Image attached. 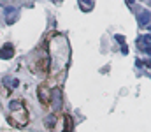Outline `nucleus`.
<instances>
[{
    "instance_id": "1",
    "label": "nucleus",
    "mask_w": 151,
    "mask_h": 132,
    "mask_svg": "<svg viewBox=\"0 0 151 132\" xmlns=\"http://www.w3.org/2000/svg\"><path fill=\"white\" fill-rule=\"evenodd\" d=\"M51 63H53V69L55 71H60L65 67L67 63V56H69V48H67V41L63 37H55L51 41Z\"/></svg>"
},
{
    "instance_id": "2",
    "label": "nucleus",
    "mask_w": 151,
    "mask_h": 132,
    "mask_svg": "<svg viewBox=\"0 0 151 132\" xmlns=\"http://www.w3.org/2000/svg\"><path fill=\"white\" fill-rule=\"evenodd\" d=\"M9 120L14 127H25L28 123V113L21 100H11L9 102Z\"/></svg>"
},
{
    "instance_id": "3",
    "label": "nucleus",
    "mask_w": 151,
    "mask_h": 132,
    "mask_svg": "<svg viewBox=\"0 0 151 132\" xmlns=\"http://www.w3.org/2000/svg\"><path fill=\"white\" fill-rule=\"evenodd\" d=\"M19 19V9L16 7H7L5 9V23L7 25H12Z\"/></svg>"
},
{
    "instance_id": "4",
    "label": "nucleus",
    "mask_w": 151,
    "mask_h": 132,
    "mask_svg": "<svg viewBox=\"0 0 151 132\" xmlns=\"http://www.w3.org/2000/svg\"><path fill=\"white\" fill-rule=\"evenodd\" d=\"M39 100H40V104L42 106H49V102H51V90L46 87H40L39 88Z\"/></svg>"
},
{
    "instance_id": "5",
    "label": "nucleus",
    "mask_w": 151,
    "mask_h": 132,
    "mask_svg": "<svg viewBox=\"0 0 151 132\" xmlns=\"http://www.w3.org/2000/svg\"><path fill=\"white\" fill-rule=\"evenodd\" d=\"M51 104H53V109L62 107V92H60V88L51 90Z\"/></svg>"
},
{
    "instance_id": "6",
    "label": "nucleus",
    "mask_w": 151,
    "mask_h": 132,
    "mask_svg": "<svg viewBox=\"0 0 151 132\" xmlns=\"http://www.w3.org/2000/svg\"><path fill=\"white\" fill-rule=\"evenodd\" d=\"M14 56V48H12V44H4L2 48H0V60H9V58H12Z\"/></svg>"
},
{
    "instance_id": "7",
    "label": "nucleus",
    "mask_w": 151,
    "mask_h": 132,
    "mask_svg": "<svg viewBox=\"0 0 151 132\" xmlns=\"http://www.w3.org/2000/svg\"><path fill=\"white\" fill-rule=\"evenodd\" d=\"M150 19H151V12L150 11H142L139 14V18H137V23H139V27H146L150 23Z\"/></svg>"
},
{
    "instance_id": "8",
    "label": "nucleus",
    "mask_w": 151,
    "mask_h": 132,
    "mask_svg": "<svg viewBox=\"0 0 151 132\" xmlns=\"http://www.w3.org/2000/svg\"><path fill=\"white\" fill-rule=\"evenodd\" d=\"M44 123H46V127H47V129H53V127L56 125V116H55V115H49V116H46Z\"/></svg>"
},
{
    "instance_id": "9",
    "label": "nucleus",
    "mask_w": 151,
    "mask_h": 132,
    "mask_svg": "<svg viewBox=\"0 0 151 132\" xmlns=\"http://www.w3.org/2000/svg\"><path fill=\"white\" fill-rule=\"evenodd\" d=\"M79 4L83 5V9H84V11H88V9L93 5V0H79Z\"/></svg>"
},
{
    "instance_id": "10",
    "label": "nucleus",
    "mask_w": 151,
    "mask_h": 132,
    "mask_svg": "<svg viewBox=\"0 0 151 132\" xmlns=\"http://www.w3.org/2000/svg\"><path fill=\"white\" fill-rule=\"evenodd\" d=\"M11 87H12V88H18V87H19V81H18V79H12V81H11Z\"/></svg>"
},
{
    "instance_id": "11",
    "label": "nucleus",
    "mask_w": 151,
    "mask_h": 132,
    "mask_svg": "<svg viewBox=\"0 0 151 132\" xmlns=\"http://www.w3.org/2000/svg\"><path fill=\"white\" fill-rule=\"evenodd\" d=\"M116 41H118V43H125V37H121V35H116Z\"/></svg>"
},
{
    "instance_id": "12",
    "label": "nucleus",
    "mask_w": 151,
    "mask_h": 132,
    "mask_svg": "<svg viewBox=\"0 0 151 132\" xmlns=\"http://www.w3.org/2000/svg\"><path fill=\"white\" fill-rule=\"evenodd\" d=\"M146 53H148V55H151V46H148V48H146Z\"/></svg>"
},
{
    "instance_id": "13",
    "label": "nucleus",
    "mask_w": 151,
    "mask_h": 132,
    "mask_svg": "<svg viewBox=\"0 0 151 132\" xmlns=\"http://www.w3.org/2000/svg\"><path fill=\"white\" fill-rule=\"evenodd\" d=\"M148 67H150V69H151V60H150V62H148Z\"/></svg>"
},
{
    "instance_id": "14",
    "label": "nucleus",
    "mask_w": 151,
    "mask_h": 132,
    "mask_svg": "<svg viewBox=\"0 0 151 132\" xmlns=\"http://www.w3.org/2000/svg\"><path fill=\"white\" fill-rule=\"evenodd\" d=\"M150 34H151V25H150Z\"/></svg>"
},
{
    "instance_id": "15",
    "label": "nucleus",
    "mask_w": 151,
    "mask_h": 132,
    "mask_svg": "<svg viewBox=\"0 0 151 132\" xmlns=\"http://www.w3.org/2000/svg\"><path fill=\"white\" fill-rule=\"evenodd\" d=\"M55 2H60V0H55Z\"/></svg>"
},
{
    "instance_id": "16",
    "label": "nucleus",
    "mask_w": 151,
    "mask_h": 132,
    "mask_svg": "<svg viewBox=\"0 0 151 132\" xmlns=\"http://www.w3.org/2000/svg\"><path fill=\"white\" fill-rule=\"evenodd\" d=\"M2 2H4V0H2Z\"/></svg>"
}]
</instances>
